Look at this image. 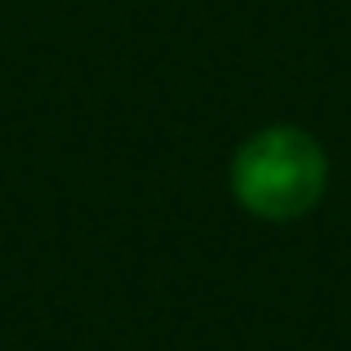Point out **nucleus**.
<instances>
[{"label": "nucleus", "mask_w": 351, "mask_h": 351, "mask_svg": "<svg viewBox=\"0 0 351 351\" xmlns=\"http://www.w3.org/2000/svg\"><path fill=\"white\" fill-rule=\"evenodd\" d=\"M329 160L307 129L271 125L245 138L232 160V191L254 218L293 223L311 214L325 196Z\"/></svg>", "instance_id": "nucleus-1"}]
</instances>
